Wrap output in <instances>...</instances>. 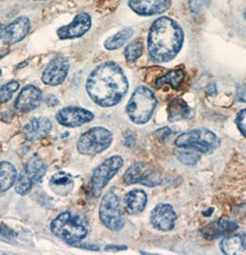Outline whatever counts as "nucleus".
<instances>
[{
    "mask_svg": "<svg viewBox=\"0 0 246 255\" xmlns=\"http://www.w3.org/2000/svg\"><path fill=\"white\" fill-rule=\"evenodd\" d=\"M128 88L126 75L113 61L101 63L87 78V94L100 107L118 105L127 94Z\"/></svg>",
    "mask_w": 246,
    "mask_h": 255,
    "instance_id": "f257e3e1",
    "label": "nucleus"
},
{
    "mask_svg": "<svg viewBox=\"0 0 246 255\" xmlns=\"http://www.w3.org/2000/svg\"><path fill=\"white\" fill-rule=\"evenodd\" d=\"M184 34L180 24L168 17H160L150 27L147 47L149 57L158 63L168 62L180 52Z\"/></svg>",
    "mask_w": 246,
    "mask_h": 255,
    "instance_id": "f03ea898",
    "label": "nucleus"
},
{
    "mask_svg": "<svg viewBox=\"0 0 246 255\" xmlns=\"http://www.w3.org/2000/svg\"><path fill=\"white\" fill-rule=\"evenodd\" d=\"M50 229L61 241L69 244H76L86 237L89 224L85 216L65 212L54 219Z\"/></svg>",
    "mask_w": 246,
    "mask_h": 255,
    "instance_id": "7ed1b4c3",
    "label": "nucleus"
},
{
    "mask_svg": "<svg viewBox=\"0 0 246 255\" xmlns=\"http://www.w3.org/2000/svg\"><path fill=\"white\" fill-rule=\"evenodd\" d=\"M158 100L153 92L144 86L134 90L127 104V115L136 125H144L152 118Z\"/></svg>",
    "mask_w": 246,
    "mask_h": 255,
    "instance_id": "20e7f679",
    "label": "nucleus"
},
{
    "mask_svg": "<svg viewBox=\"0 0 246 255\" xmlns=\"http://www.w3.org/2000/svg\"><path fill=\"white\" fill-rule=\"evenodd\" d=\"M176 147L192 149L203 154H210L220 148V139L217 134L206 128L193 129L179 135L175 140Z\"/></svg>",
    "mask_w": 246,
    "mask_h": 255,
    "instance_id": "39448f33",
    "label": "nucleus"
},
{
    "mask_svg": "<svg viewBox=\"0 0 246 255\" xmlns=\"http://www.w3.org/2000/svg\"><path fill=\"white\" fill-rule=\"evenodd\" d=\"M112 141L113 134L109 130L96 127L89 129L81 135L77 142V149L82 155L94 156L109 148Z\"/></svg>",
    "mask_w": 246,
    "mask_h": 255,
    "instance_id": "423d86ee",
    "label": "nucleus"
},
{
    "mask_svg": "<svg viewBox=\"0 0 246 255\" xmlns=\"http://www.w3.org/2000/svg\"><path fill=\"white\" fill-rule=\"evenodd\" d=\"M123 166V159L120 156L109 157L93 171L90 180V190L94 198H98L103 189Z\"/></svg>",
    "mask_w": 246,
    "mask_h": 255,
    "instance_id": "0eeeda50",
    "label": "nucleus"
},
{
    "mask_svg": "<svg viewBox=\"0 0 246 255\" xmlns=\"http://www.w3.org/2000/svg\"><path fill=\"white\" fill-rule=\"evenodd\" d=\"M47 173V164L39 157H33L18 176L15 190L19 195L28 194L34 185L38 184Z\"/></svg>",
    "mask_w": 246,
    "mask_h": 255,
    "instance_id": "6e6552de",
    "label": "nucleus"
},
{
    "mask_svg": "<svg viewBox=\"0 0 246 255\" xmlns=\"http://www.w3.org/2000/svg\"><path fill=\"white\" fill-rule=\"evenodd\" d=\"M100 220L107 229L118 232L123 229L124 221L121 216L119 198L113 191L104 195L99 207Z\"/></svg>",
    "mask_w": 246,
    "mask_h": 255,
    "instance_id": "1a4fd4ad",
    "label": "nucleus"
},
{
    "mask_svg": "<svg viewBox=\"0 0 246 255\" xmlns=\"http://www.w3.org/2000/svg\"><path fill=\"white\" fill-rule=\"evenodd\" d=\"M127 185L141 184L149 188H155L162 183V176L153 165L145 162H136L127 169L123 175Z\"/></svg>",
    "mask_w": 246,
    "mask_h": 255,
    "instance_id": "9d476101",
    "label": "nucleus"
},
{
    "mask_svg": "<svg viewBox=\"0 0 246 255\" xmlns=\"http://www.w3.org/2000/svg\"><path fill=\"white\" fill-rule=\"evenodd\" d=\"M31 30V20L25 15L20 16L7 26L0 29V40L6 45H13L22 40Z\"/></svg>",
    "mask_w": 246,
    "mask_h": 255,
    "instance_id": "9b49d317",
    "label": "nucleus"
},
{
    "mask_svg": "<svg viewBox=\"0 0 246 255\" xmlns=\"http://www.w3.org/2000/svg\"><path fill=\"white\" fill-rule=\"evenodd\" d=\"M92 26V18L91 16L85 12L77 14L69 24L60 27L57 31V35L60 40H70L80 38Z\"/></svg>",
    "mask_w": 246,
    "mask_h": 255,
    "instance_id": "f8f14e48",
    "label": "nucleus"
},
{
    "mask_svg": "<svg viewBox=\"0 0 246 255\" xmlns=\"http://www.w3.org/2000/svg\"><path fill=\"white\" fill-rule=\"evenodd\" d=\"M70 63L65 57L57 56L47 64L42 74V82L50 87H56L62 84L69 74Z\"/></svg>",
    "mask_w": 246,
    "mask_h": 255,
    "instance_id": "ddd939ff",
    "label": "nucleus"
},
{
    "mask_svg": "<svg viewBox=\"0 0 246 255\" xmlns=\"http://www.w3.org/2000/svg\"><path fill=\"white\" fill-rule=\"evenodd\" d=\"M58 123L66 128H79L92 121L93 115L88 110L76 106H68L61 109L56 115Z\"/></svg>",
    "mask_w": 246,
    "mask_h": 255,
    "instance_id": "4468645a",
    "label": "nucleus"
},
{
    "mask_svg": "<svg viewBox=\"0 0 246 255\" xmlns=\"http://www.w3.org/2000/svg\"><path fill=\"white\" fill-rule=\"evenodd\" d=\"M42 100L43 93L40 89L33 85H28L21 89L14 102V108L17 112L25 114L38 107Z\"/></svg>",
    "mask_w": 246,
    "mask_h": 255,
    "instance_id": "2eb2a0df",
    "label": "nucleus"
},
{
    "mask_svg": "<svg viewBox=\"0 0 246 255\" xmlns=\"http://www.w3.org/2000/svg\"><path fill=\"white\" fill-rule=\"evenodd\" d=\"M177 215L169 204L161 203L157 205L150 215V221L154 228L163 232L174 229Z\"/></svg>",
    "mask_w": 246,
    "mask_h": 255,
    "instance_id": "dca6fc26",
    "label": "nucleus"
},
{
    "mask_svg": "<svg viewBox=\"0 0 246 255\" xmlns=\"http://www.w3.org/2000/svg\"><path fill=\"white\" fill-rule=\"evenodd\" d=\"M171 6L170 0H130L129 7L140 16L163 13Z\"/></svg>",
    "mask_w": 246,
    "mask_h": 255,
    "instance_id": "f3484780",
    "label": "nucleus"
},
{
    "mask_svg": "<svg viewBox=\"0 0 246 255\" xmlns=\"http://www.w3.org/2000/svg\"><path fill=\"white\" fill-rule=\"evenodd\" d=\"M239 229V226L235 222L220 219L218 221L211 222L201 229V235L206 240H216L221 237L229 235Z\"/></svg>",
    "mask_w": 246,
    "mask_h": 255,
    "instance_id": "a211bd4d",
    "label": "nucleus"
},
{
    "mask_svg": "<svg viewBox=\"0 0 246 255\" xmlns=\"http://www.w3.org/2000/svg\"><path fill=\"white\" fill-rule=\"evenodd\" d=\"M52 124L46 117L32 118L23 127L22 132L25 134L27 140L34 141L41 139L50 133Z\"/></svg>",
    "mask_w": 246,
    "mask_h": 255,
    "instance_id": "6ab92c4d",
    "label": "nucleus"
},
{
    "mask_svg": "<svg viewBox=\"0 0 246 255\" xmlns=\"http://www.w3.org/2000/svg\"><path fill=\"white\" fill-rule=\"evenodd\" d=\"M220 247L224 255H246V233L223 239L220 242Z\"/></svg>",
    "mask_w": 246,
    "mask_h": 255,
    "instance_id": "aec40b11",
    "label": "nucleus"
},
{
    "mask_svg": "<svg viewBox=\"0 0 246 255\" xmlns=\"http://www.w3.org/2000/svg\"><path fill=\"white\" fill-rule=\"evenodd\" d=\"M147 203V194L141 189L132 190L124 197L125 208L130 215H138L142 213L146 208Z\"/></svg>",
    "mask_w": 246,
    "mask_h": 255,
    "instance_id": "412c9836",
    "label": "nucleus"
},
{
    "mask_svg": "<svg viewBox=\"0 0 246 255\" xmlns=\"http://www.w3.org/2000/svg\"><path fill=\"white\" fill-rule=\"evenodd\" d=\"M49 185L56 194L66 196L74 189V178L66 172L60 171L51 177Z\"/></svg>",
    "mask_w": 246,
    "mask_h": 255,
    "instance_id": "4be33fe9",
    "label": "nucleus"
},
{
    "mask_svg": "<svg viewBox=\"0 0 246 255\" xmlns=\"http://www.w3.org/2000/svg\"><path fill=\"white\" fill-rule=\"evenodd\" d=\"M168 120L171 122L191 119L193 116L192 109L180 98L174 99L167 108Z\"/></svg>",
    "mask_w": 246,
    "mask_h": 255,
    "instance_id": "5701e85b",
    "label": "nucleus"
},
{
    "mask_svg": "<svg viewBox=\"0 0 246 255\" xmlns=\"http://www.w3.org/2000/svg\"><path fill=\"white\" fill-rule=\"evenodd\" d=\"M17 180V170L10 162L0 161V195L11 188Z\"/></svg>",
    "mask_w": 246,
    "mask_h": 255,
    "instance_id": "b1692460",
    "label": "nucleus"
},
{
    "mask_svg": "<svg viewBox=\"0 0 246 255\" xmlns=\"http://www.w3.org/2000/svg\"><path fill=\"white\" fill-rule=\"evenodd\" d=\"M184 73L180 69L170 71L157 80V88H160L164 85H169L175 90H178L184 80Z\"/></svg>",
    "mask_w": 246,
    "mask_h": 255,
    "instance_id": "393cba45",
    "label": "nucleus"
},
{
    "mask_svg": "<svg viewBox=\"0 0 246 255\" xmlns=\"http://www.w3.org/2000/svg\"><path fill=\"white\" fill-rule=\"evenodd\" d=\"M133 34V29H131V28L123 29L120 32H118L117 34L108 37L104 43V47H106L107 50L118 49V48L122 47L127 41L131 38Z\"/></svg>",
    "mask_w": 246,
    "mask_h": 255,
    "instance_id": "a878e982",
    "label": "nucleus"
},
{
    "mask_svg": "<svg viewBox=\"0 0 246 255\" xmlns=\"http://www.w3.org/2000/svg\"><path fill=\"white\" fill-rule=\"evenodd\" d=\"M200 154L199 152L187 148H180L176 151L178 160L185 165H195L201 158Z\"/></svg>",
    "mask_w": 246,
    "mask_h": 255,
    "instance_id": "bb28decb",
    "label": "nucleus"
},
{
    "mask_svg": "<svg viewBox=\"0 0 246 255\" xmlns=\"http://www.w3.org/2000/svg\"><path fill=\"white\" fill-rule=\"evenodd\" d=\"M144 51V44L141 41H133L125 48L124 55L128 61L134 62L139 59Z\"/></svg>",
    "mask_w": 246,
    "mask_h": 255,
    "instance_id": "cd10ccee",
    "label": "nucleus"
},
{
    "mask_svg": "<svg viewBox=\"0 0 246 255\" xmlns=\"http://www.w3.org/2000/svg\"><path fill=\"white\" fill-rule=\"evenodd\" d=\"M20 88L17 81H9L0 88V103H7L13 97L14 93Z\"/></svg>",
    "mask_w": 246,
    "mask_h": 255,
    "instance_id": "c85d7f7f",
    "label": "nucleus"
},
{
    "mask_svg": "<svg viewBox=\"0 0 246 255\" xmlns=\"http://www.w3.org/2000/svg\"><path fill=\"white\" fill-rule=\"evenodd\" d=\"M236 124H237V127L239 128L241 133L246 137V109L242 110L240 112L239 115H237Z\"/></svg>",
    "mask_w": 246,
    "mask_h": 255,
    "instance_id": "c756f323",
    "label": "nucleus"
},
{
    "mask_svg": "<svg viewBox=\"0 0 246 255\" xmlns=\"http://www.w3.org/2000/svg\"><path fill=\"white\" fill-rule=\"evenodd\" d=\"M171 130L169 128H162L159 129L158 131H156V136L158 137V139H160V141H166L171 134Z\"/></svg>",
    "mask_w": 246,
    "mask_h": 255,
    "instance_id": "7c9ffc66",
    "label": "nucleus"
},
{
    "mask_svg": "<svg viewBox=\"0 0 246 255\" xmlns=\"http://www.w3.org/2000/svg\"><path fill=\"white\" fill-rule=\"evenodd\" d=\"M16 236L17 234L14 231L8 229L3 223L0 222V237L7 238V239H13Z\"/></svg>",
    "mask_w": 246,
    "mask_h": 255,
    "instance_id": "2f4dec72",
    "label": "nucleus"
},
{
    "mask_svg": "<svg viewBox=\"0 0 246 255\" xmlns=\"http://www.w3.org/2000/svg\"><path fill=\"white\" fill-rule=\"evenodd\" d=\"M237 100L241 102H246V86H241L237 89V93H236Z\"/></svg>",
    "mask_w": 246,
    "mask_h": 255,
    "instance_id": "473e14b6",
    "label": "nucleus"
},
{
    "mask_svg": "<svg viewBox=\"0 0 246 255\" xmlns=\"http://www.w3.org/2000/svg\"><path fill=\"white\" fill-rule=\"evenodd\" d=\"M124 137H125V140H124V144L126 145L127 147H132L134 145V143H135V136L133 135V133H131V132H128L125 135H124Z\"/></svg>",
    "mask_w": 246,
    "mask_h": 255,
    "instance_id": "72a5a7b5",
    "label": "nucleus"
},
{
    "mask_svg": "<svg viewBox=\"0 0 246 255\" xmlns=\"http://www.w3.org/2000/svg\"><path fill=\"white\" fill-rule=\"evenodd\" d=\"M106 251H110V252H118V251H124L127 250L126 246H119V245H108L105 249Z\"/></svg>",
    "mask_w": 246,
    "mask_h": 255,
    "instance_id": "f704fd0d",
    "label": "nucleus"
},
{
    "mask_svg": "<svg viewBox=\"0 0 246 255\" xmlns=\"http://www.w3.org/2000/svg\"><path fill=\"white\" fill-rule=\"evenodd\" d=\"M206 92L207 94L210 95V96H213V95L217 94V88H216V85L215 84H210L207 88H206Z\"/></svg>",
    "mask_w": 246,
    "mask_h": 255,
    "instance_id": "c9c22d12",
    "label": "nucleus"
},
{
    "mask_svg": "<svg viewBox=\"0 0 246 255\" xmlns=\"http://www.w3.org/2000/svg\"><path fill=\"white\" fill-rule=\"evenodd\" d=\"M1 75H2V71H1V69H0V78H1Z\"/></svg>",
    "mask_w": 246,
    "mask_h": 255,
    "instance_id": "e433bc0d",
    "label": "nucleus"
},
{
    "mask_svg": "<svg viewBox=\"0 0 246 255\" xmlns=\"http://www.w3.org/2000/svg\"><path fill=\"white\" fill-rule=\"evenodd\" d=\"M2 27H3V24H2V23H1V22H0V29H1V28H2Z\"/></svg>",
    "mask_w": 246,
    "mask_h": 255,
    "instance_id": "4c0bfd02",
    "label": "nucleus"
},
{
    "mask_svg": "<svg viewBox=\"0 0 246 255\" xmlns=\"http://www.w3.org/2000/svg\"><path fill=\"white\" fill-rule=\"evenodd\" d=\"M37 1H46V0H37Z\"/></svg>",
    "mask_w": 246,
    "mask_h": 255,
    "instance_id": "58836bf2",
    "label": "nucleus"
},
{
    "mask_svg": "<svg viewBox=\"0 0 246 255\" xmlns=\"http://www.w3.org/2000/svg\"><path fill=\"white\" fill-rule=\"evenodd\" d=\"M245 18H246V14H245Z\"/></svg>",
    "mask_w": 246,
    "mask_h": 255,
    "instance_id": "ea45409f",
    "label": "nucleus"
}]
</instances>
